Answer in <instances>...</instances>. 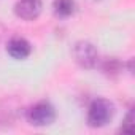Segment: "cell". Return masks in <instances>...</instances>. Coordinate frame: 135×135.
<instances>
[{"label":"cell","mask_w":135,"mask_h":135,"mask_svg":"<svg viewBox=\"0 0 135 135\" xmlns=\"http://www.w3.org/2000/svg\"><path fill=\"white\" fill-rule=\"evenodd\" d=\"M113 105L105 99H95L88 108V122L91 127H102L113 118Z\"/></svg>","instance_id":"obj_1"},{"label":"cell","mask_w":135,"mask_h":135,"mask_svg":"<svg viewBox=\"0 0 135 135\" xmlns=\"http://www.w3.org/2000/svg\"><path fill=\"white\" fill-rule=\"evenodd\" d=\"M73 57L83 69H94L99 62V52L91 41H76L73 46Z\"/></svg>","instance_id":"obj_2"},{"label":"cell","mask_w":135,"mask_h":135,"mask_svg":"<svg viewBox=\"0 0 135 135\" xmlns=\"http://www.w3.org/2000/svg\"><path fill=\"white\" fill-rule=\"evenodd\" d=\"M27 119L33 126L45 127V126L52 124V121L56 119V111H54V108H52L51 103H48V102H38V103H35L27 111Z\"/></svg>","instance_id":"obj_3"},{"label":"cell","mask_w":135,"mask_h":135,"mask_svg":"<svg viewBox=\"0 0 135 135\" xmlns=\"http://www.w3.org/2000/svg\"><path fill=\"white\" fill-rule=\"evenodd\" d=\"M40 11H41V0H18L15 5L16 16L26 21L38 18Z\"/></svg>","instance_id":"obj_4"},{"label":"cell","mask_w":135,"mask_h":135,"mask_svg":"<svg viewBox=\"0 0 135 135\" xmlns=\"http://www.w3.org/2000/svg\"><path fill=\"white\" fill-rule=\"evenodd\" d=\"M7 51L13 59H26V57H29V54L32 51V46L26 38L16 37V38H11L8 41Z\"/></svg>","instance_id":"obj_5"},{"label":"cell","mask_w":135,"mask_h":135,"mask_svg":"<svg viewBox=\"0 0 135 135\" xmlns=\"http://www.w3.org/2000/svg\"><path fill=\"white\" fill-rule=\"evenodd\" d=\"M54 13L60 18H69L75 13V0H54Z\"/></svg>","instance_id":"obj_6"},{"label":"cell","mask_w":135,"mask_h":135,"mask_svg":"<svg viewBox=\"0 0 135 135\" xmlns=\"http://www.w3.org/2000/svg\"><path fill=\"white\" fill-rule=\"evenodd\" d=\"M119 69H121V65H119V62H118L116 59H110V60H107L105 65H103V70H105L108 75H114V73H118Z\"/></svg>","instance_id":"obj_7"},{"label":"cell","mask_w":135,"mask_h":135,"mask_svg":"<svg viewBox=\"0 0 135 135\" xmlns=\"http://www.w3.org/2000/svg\"><path fill=\"white\" fill-rule=\"evenodd\" d=\"M126 124H122V127H121V130L122 132H129V133H132L133 132V124H132V113H129L127 114V118H126V121H124Z\"/></svg>","instance_id":"obj_8"}]
</instances>
